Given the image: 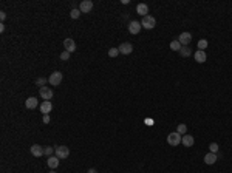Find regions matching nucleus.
Listing matches in <instances>:
<instances>
[{"mask_svg":"<svg viewBox=\"0 0 232 173\" xmlns=\"http://www.w3.org/2000/svg\"><path fill=\"white\" fill-rule=\"evenodd\" d=\"M62 79H64V74H62L60 71H54V73L50 74V77H48V84L53 85V87H59L60 82H62Z\"/></svg>","mask_w":232,"mask_h":173,"instance_id":"obj_1","label":"nucleus"},{"mask_svg":"<svg viewBox=\"0 0 232 173\" xmlns=\"http://www.w3.org/2000/svg\"><path fill=\"white\" fill-rule=\"evenodd\" d=\"M181 141H183V136H181L178 132L169 133V136H167V144H169V145H172V147L180 145V144H181Z\"/></svg>","mask_w":232,"mask_h":173,"instance_id":"obj_2","label":"nucleus"},{"mask_svg":"<svg viewBox=\"0 0 232 173\" xmlns=\"http://www.w3.org/2000/svg\"><path fill=\"white\" fill-rule=\"evenodd\" d=\"M141 25H142V28H145V29H153V28L156 26V19H155L153 15H145V17H142Z\"/></svg>","mask_w":232,"mask_h":173,"instance_id":"obj_3","label":"nucleus"},{"mask_svg":"<svg viewBox=\"0 0 232 173\" xmlns=\"http://www.w3.org/2000/svg\"><path fill=\"white\" fill-rule=\"evenodd\" d=\"M56 149V156L59 158V159H67L68 156H70V149L67 147V145H57V147H54Z\"/></svg>","mask_w":232,"mask_h":173,"instance_id":"obj_4","label":"nucleus"},{"mask_svg":"<svg viewBox=\"0 0 232 173\" xmlns=\"http://www.w3.org/2000/svg\"><path fill=\"white\" fill-rule=\"evenodd\" d=\"M178 42L183 45V46H189V43L192 42V34L190 32H181L178 36Z\"/></svg>","mask_w":232,"mask_h":173,"instance_id":"obj_5","label":"nucleus"},{"mask_svg":"<svg viewBox=\"0 0 232 173\" xmlns=\"http://www.w3.org/2000/svg\"><path fill=\"white\" fill-rule=\"evenodd\" d=\"M119 53L124 54V56L132 54V53H133V45H132L130 42H124V43H121V46H119Z\"/></svg>","mask_w":232,"mask_h":173,"instance_id":"obj_6","label":"nucleus"},{"mask_svg":"<svg viewBox=\"0 0 232 173\" xmlns=\"http://www.w3.org/2000/svg\"><path fill=\"white\" fill-rule=\"evenodd\" d=\"M141 28H142V25H141V22H136V20H132V22L128 23V32H130V34H138V32L141 31Z\"/></svg>","mask_w":232,"mask_h":173,"instance_id":"obj_7","label":"nucleus"},{"mask_svg":"<svg viewBox=\"0 0 232 173\" xmlns=\"http://www.w3.org/2000/svg\"><path fill=\"white\" fill-rule=\"evenodd\" d=\"M79 9H81V12H84V14L90 12V11L93 9V2H91V0H84V2H81Z\"/></svg>","mask_w":232,"mask_h":173,"instance_id":"obj_8","label":"nucleus"},{"mask_svg":"<svg viewBox=\"0 0 232 173\" xmlns=\"http://www.w3.org/2000/svg\"><path fill=\"white\" fill-rule=\"evenodd\" d=\"M39 94H40V97H42V99H45V101L53 99V90H51V88H48V87H42V88H40V91H39Z\"/></svg>","mask_w":232,"mask_h":173,"instance_id":"obj_9","label":"nucleus"},{"mask_svg":"<svg viewBox=\"0 0 232 173\" xmlns=\"http://www.w3.org/2000/svg\"><path fill=\"white\" fill-rule=\"evenodd\" d=\"M64 46H65V51H68V53H74L76 51V42L73 39H70V37L64 40Z\"/></svg>","mask_w":232,"mask_h":173,"instance_id":"obj_10","label":"nucleus"},{"mask_svg":"<svg viewBox=\"0 0 232 173\" xmlns=\"http://www.w3.org/2000/svg\"><path fill=\"white\" fill-rule=\"evenodd\" d=\"M194 57H195V62H198V63H204V62L207 60V54H206V51H201V50L195 51Z\"/></svg>","mask_w":232,"mask_h":173,"instance_id":"obj_11","label":"nucleus"},{"mask_svg":"<svg viewBox=\"0 0 232 173\" xmlns=\"http://www.w3.org/2000/svg\"><path fill=\"white\" fill-rule=\"evenodd\" d=\"M204 164H207V166H212V164H215L217 161H218V155H215V153H206V156H204Z\"/></svg>","mask_w":232,"mask_h":173,"instance_id":"obj_12","label":"nucleus"},{"mask_svg":"<svg viewBox=\"0 0 232 173\" xmlns=\"http://www.w3.org/2000/svg\"><path fill=\"white\" fill-rule=\"evenodd\" d=\"M31 155L34 156V158H40L42 155H43V147L42 145H39V144H34L33 147H31Z\"/></svg>","mask_w":232,"mask_h":173,"instance_id":"obj_13","label":"nucleus"},{"mask_svg":"<svg viewBox=\"0 0 232 173\" xmlns=\"http://www.w3.org/2000/svg\"><path fill=\"white\" fill-rule=\"evenodd\" d=\"M40 111H42V115H48L51 110H53V104L50 102V101H43L42 104H40Z\"/></svg>","mask_w":232,"mask_h":173,"instance_id":"obj_14","label":"nucleus"},{"mask_svg":"<svg viewBox=\"0 0 232 173\" xmlns=\"http://www.w3.org/2000/svg\"><path fill=\"white\" fill-rule=\"evenodd\" d=\"M37 105H39V102H37V99H36L34 96H31V97H28V99L25 101V107H26L28 110H34Z\"/></svg>","mask_w":232,"mask_h":173,"instance_id":"obj_15","label":"nucleus"},{"mask_svg":"<svg viewBox=\"0 0 232 173\" xmlns=\"http://www.w3.org/2000/svg\"><path fill=\"white\" fill-rule=\"evenodd\" d=\"M136 12H138L139 15L145 17V15H149V14H147V12H149V6H147L145 3H139V5L136 6Z\"/></svg>","mask_w":232,"mask_h":173,"instance_id":"obj_16","label":"nucleus"},{"mask_svg":"<svg viewBox=\"0 0 232 173\" xmlns=\"http://www.w3.org/2000/svg\"><path fill=\"white\" fill-rule=\"evenodd\" d=\"M47 166H48L51 170H54L56 167H59V158H57V156H50L48 161H47Z\"/></svg>","mask_w":232,"mask_h":173,"instance_id":"obj_17","label":"nucleus"},{"mask_svg":"<svg viewBox=\"0 0 232 173\" xmlns=\"http://www.w3.org/2000/svg\"><path fill=\"white\" fill-rule=\"evenodd\" d=\"M181 142H183L184 147H192V145L195 144V139H194V136H190V135H184Z\"/></svg>","mask_w":232,"mask_h":173,"instance_id":"obj_18","label":"nucleus"},{"mask_svg":"<svg viewBox=\"0 0 232 173\" xmlns=\"http://www.w3.org/2000/svg\"><path fill=\"white\" fill-rule=\"evenodd\" d=\"M180 56H181V57H189V56H192V48H190V46H183V48L180 50Z\"/></svg>","mask_w":232,"mask_h":173,"instance_id":"obj_19","label":"nucleus"},{"mask_svg":"<svg viewBox=\"0 0 232 173\" xmlns=\"http://www.w3.org/2000/svg\"><path fill=\"white\" fill-rule=\"evenodd\" d=\"M181 48H183V45L178 42V39L170 42V50H173V51H178V53H180V50H181Z\"/></svg>","mask_w":232,"mask_h":173,"instance_id":"obj_20","label":"nucleus"},{"mask_svg":"<svg viewBox=\"0 0 232 173\" xmlns=\"http://www.w3.org/2000/svg\"><path fill=\"white\" fill-rule=\"evenodd\" d=\"M81 14H82V12H81V9H79V8H73V9H71V12H70V17L76 20V19H79V17H81Z\"/></svg>","mask_w":232,"mask_h":173,"instance_id":"obj_21","label":"nucleus"},{"mask_svg":"<svg viewBox=\"0 0 232 173\" xmlns=\"http://www.w3.org/2000/svg\"><path fill=\"white\" fill-rule=\"evenodd\" d=\"M176 132H178L181 136H184L186 132H187V125H186V124H180V125L176 127Z\"/></svg>","mask_w":232,"mask_h":173,"instance_id":"obj_22","label":"nucleus"},{"mask_svg":"<svg viewBox=\"0 0 232 173\" xmlns=\"http://www.w3.org/2000/svg\"><path fill=\"white\" fill-rule=\"evenodd\" d=\"M206 48H207V40H206V39H201V40H198V50L204 51Z\"/></svg>","mask_w":232,"mask_h":173,"instance_id":"obj_23","label":"nucleus"},{"mask_svg":"<svg viewBox=\"0 0 232 173\" xmlns=\"http://www.w3.org/2000/svg\"><path fill=\"white\" fill-rule=\"evenodd\" d=\"M209 150H211V153H215V155H218V150H220V147H218V144H217V142H212V144L209 145Z\"/></svg>","mask_w":232,"mask_h":173,"instance_id":"obj_24","label":"nucleus"},{"mask_svg":"<svg viewBox=\"0 0 232 173\" xmlns=\"http://www.w3.org/2000/svg\"><path fill=\"white\" fill-rule=\"evenodd\" d=\"M47 82H48V80H47L45 77H39V79L36 80V85L42 88V87H45V85H47Z\"/></svg>","mask_w":232,"mask_h":173,"instance_id":"obj_25","label":"nucleus"},{"mask_svg":"<svg viewBox=\"0 0 232 173\" xmlns=\"http://www.w3.org/2000/svg\"><path fill=\"white\" fill-rule=\"evenodd\" d=\"M53 152H56V149H54V147H43V155L51 156V155H53Z\"/></svg>","mask_w":232,"mask_h":173,"instance_id":"obj_26","label":"nucleus"},{"mask_svg":"<svg viewBox=\"0 0 232 173\" xmlns=\"http://www.w3.org/2000/svg\"><path fill=\"white\" fill-rule=\"evenodd\" d=\"M119 54V48H110L109 50V57H116Z\"/></svg>","mask_w":232,"mask_h":173,"instance_id":"obj_27","label":"nucleus"},{"mask_svg":"<svg viewBox=\"0 0 232 173\" xmlns=\"http://www.w3.org/2000/svg\"><path fill=\"white\" fill-rule=\"evenodd\" d=\"M70 54H71V53H68V51H62L59 57H60V60H68V59H70Z\"/></svg>","mask_w":232,"mask_h":173,"instance_id":"obj_28","label":"nucleus"},{"mask_svg":"<svg viewBox=\"0 0 232 173\" xmlns=\"http://www.w3.org/2000/svg\"><path fill=\"white\" fill-rule=\"evenodd\" d=\"M42 121H43V124H48V122H50V116H48V115H43V119H42Z\"/></svg>","mask_w":232,"mask_h":173,"instance_id":"obj_29","label":"nucleus"},{"mask_svg":"<svg viewBox=\"0 0 232 173\" xmlns=\"http://www.w3.org/2000/svg\"><path fill=\"white\" fill-rule=\"evenodd\" d=\"M0 19H2V22L6 19V12H5V11H2V12H0Z\"/></svg>","mask_w":232,"mask_h":173,"instance_id":"obj_30","label":"nucleus"},{"mask_svg":"<svg viewBox=\"0 0 232 173\" xmlns=\"http://www.w3.org/2000/svg\"><path fill=\"white\" fill-rule=\"evenodd\" d=\"M3 31H5V25L2 23V25H0V32H3Z\"/></svg>","mask_w":232,"mask_h":173,"instance_id":"obj_31","label":"nucleus"},{"mask_svg":"<svg viewBox=\"0 0 232 173\" xmlns=\"http://www.w3.org/2000/svg\"><path fill=\"white\" fill-rule=\"evenodd\" d=\"M87 173H98V172H96V169H90Z\"/></svg>","mask_w":232,"mask_h":173,"instance_id":"obj_32","label":"nucleus"},{"mask_svg":"<svg viewBox=\"0 0 232 173\" xmlns=\"http://www.w3.org/2000/svg\"><path fill=\"white\" fill-rule=\"evenodd\" d=\"M50 173H56V172H54V170H51V172H50Z\"/></svg>","mask_w":232,"mask_h":173,"instance_id":"obj_33","label":"nucleus"}]
</instances>
